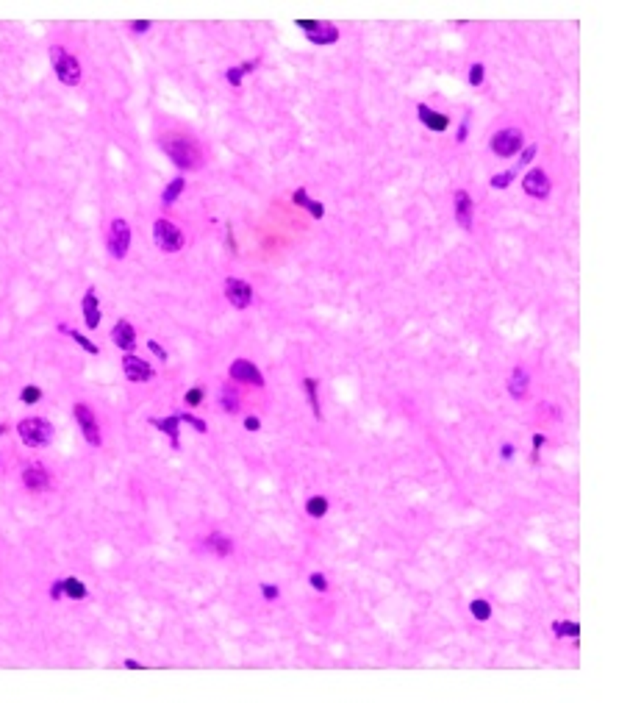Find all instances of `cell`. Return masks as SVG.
Listing matches in <instances>:
<instances>
[{
	"mask_svg": "<svg viewBox=\"0 0 630 703\" xmlns=\"http://www.w3.org/2000/svg\"><path fill=\"white\" fill-rule=\"evenodd\" d=\"M470 612H472L475 620L486 623V620L491 617V603H489V601H483V598H475L472 603H470Z\"/></svg>",
	"mask_w": 630,
	"mask_h": 703,
	"instance_id": "obj_29",
	"label": "cell"
},
{
	"mask_svg": "<svg viewBox=\"0 0 630 703\" xmlns=\"http://www.w3.org/2000/svg\"><path fill=\"white\" fill-rule=\"evenodd\" d=\"M522 189L531 195V198H536V200H545V198H550V178H547V172L542 170V167H533V170H528L525 172V178H522Z\"/></svg>",
	"mask_w": 630,
	"mask_h": 703,
	"instance_id": "obj_9",
	"label": "cell"
},
{
	"mask_svg": "<svg viewBox=\"0 0 630 703\" xmlns=\"http://www.w3.org/2000/svg\"><path fill=\"white\" fill-rule=\"evenodd\" d=\"M472 217H475L472 195H470L467 189H458V192H456V223H458L464 231H472Z\"/></svg>",
	"mask_w": 630,
	"mask_h": 703,
	"instance_id": "obj_14",
	"label": "cell"
},
{
	"mask_svg": "<svg viewBox=\"0 0 630 703\" xmlns=\"http://www.w3.org/2000/svg\"><path fill=\"white\" fill-rule=\"evenodd\" d=\"M62 589H64V595L73 598V601H83V598L89 595L86 587H83V581H78V578H62Z\"/></svg>",
	"mask_w": 630,
	"mask_h": 703,
	"instance_id": "obj_26",
	"label": "cell"
},
{
	"mask_svg": "<svg viewBox=\"0 0 630 703\" xmlns=\"http://www.w3.org/2000/svg\"><path fill=\"white\" fill-rule=\"evenodd\" d=\"M545 442H547L545 434H533V459H539V451L545 448Z\"/></svg>",
	"mask_w": 630,
	"mask_h": 703,
	"instance_id": "obj_41",
	"label": "cell"
},
{
	"mask_svg": "<svg viewBox=\"0 0 630 703\" xmlns=\"http://www.w3.org/2000/svg\"><path fill=\"white\" fill-rule=\"evenodd\" d=\"M20 400H22V403H28V406H34V403H39V400H42V390H39V387H34V384H28V387H22V392H20Z\"/></svg>",
	"mask_w": 630,
	"mask_h": 703,
	"instance_id": "obj_31",
	"label": "cell"
},
{
	"mask_svg": "<svg viewBox=\"0 0 630 703\" xmlns=\"http://www.w3.org/2000/svg\"><path fill=\"white\" fill-rule=\"evenodd\" d=\"M80 312H83V322H86V328H97L100 325V303H97V292L89 287L86 289V295H83V301H80Z\"/></svg>",
	"mask_w": 630,
	"mask_h": 703,
	"instance_id": "obj_18",
	"label": "cell"
},
{
	"mask_svg": "<svg viewBox=\"0 0 630 703\" xmlns=\"http://www.w3.org/2000/svg\"><path fill=\"white\" fill-rule=\"evenodd\" d=\"M261 64V59H253V62H244V64H239V67H228L225 70V81L231 83V86H241V81L247 73H253L255 67Z\"/></svg>",
	"mask_w": 630,
	"mask_h": 703,
	"instance_id": "obj_20",
	"label": "cell"
},
{
	"mask_svg": "<svg viewBox=\"0 0 630 703\" xmlns=\"http://www.w3.org/2000/svg\"><path fill=\"white\" fill-rule=\"evenodd\" d=\"M178 417H181V423H189L195 431H200V434H206L209 431V425L200 420V417H195V414H186V411H178Z\"/></svg>",
	"mask_w": 630,
	"mask_h": 703,
	"instance_id": "obj_32",
	"label": "cell"
},
{
	"mask_svg": "<svg viewBox=\"0 0 630 703\" xmlns=\"http://www.w3.org/2000/svg\"><path fill=\"white\" fill-rule=\"evenodd\" d=\"M244 428H247V431H258V428H261V420H258L255 414H250V417H244Z\"/></svg>",
	"mask_w": 630,
	"mask_h": 703,
	"instance_id": "obj_43",
	"label": "cell"
},
{
	"mask_svg": "<svg viewBox=\"0 0 630 703\" xmlns=\"http://www.w3.org/2000/svg\"><path fill=\"white\" fill-rule=\"evenodd\" d=\"M59 331H62V334H67V336H73V339L78 342L86 353H92V356H97V353H100V348H97L92 339H86V336H83L80 331H76V328H70V325H64V322H62V325H59Z\"/></svg>",
	"mask_w": 630,
	"mask_h": 703,
	"instance_id": "obj_25",
	"label": "cell"
},
{
	"mask_svg": "<svg viewBox=\"0 0 630 703\" xmlns=\"http://www.w3.org/2000/svg\"><path fill=\"white\" fill-rule=\"evenodd\" d=\"M122 373H125V378L134 381V384H145V381H150V378L156 376V370H153L145 359L134 356V353H125V356H122Z\"/></svg>",
	"mask_w": 630,
	"mask_h": 703,
	"instance_id": "obj_10",
	"label": "cell"
},
{
	"mask_svg": "<svg viewBox=\"0 0 630 703\" xmlns=\"http://www.w3.org/2000/svg\"><path fill=\"white\" fill-rule=\"evenodd\" d=\"M131 31H134V34H148V31H150V20H136V22H131Z\"/></svg>",
	"mask_w": 630,
	"mask_h": 703,
	"instance_id": "obj_40",
	"label": "cell"
},
{
	"mask_svg": "<svg viewBox=\"0 0 630 703\" xmlns=\"http://www.w3.org/2000/svg\"><path fill=\"white\" fill-rule=\"evenodd\" d=\"M528 387H531L528 370H525V367H514V370H511V378H508V395H511L514 400H522L525 392H528Z\"/></svg>",
	"mask_w": 630,
	"mask_h": 703,
	"instance_id": "obj_19",
	"label": "cell"
},
{
	"mask_svg": "<svg viewBox=\"0 0 630 703\" xmlns=\"http://www.w3.org/2000/svg\"><path fill=\"white\" fill-rule=\"evenodd\" d=\"M62 595H64V589H62V581H56V584L50 587V598H53V601H59Z\"/></svg>",
	"mask_w": 630,
	"mask_h": 703,
	"instance_id": "obj_44",
	"label": "cell"
},
{
	"mask_svg": "<svg viewBox=\"0 0 630 703\" xmlns=\"http://www.w3.org/2000/svg\"><path fill=\"white\" fill-rule=\"evenodd\" d=\"M552 634H555L558 639H564V636H572V639H578V634H580V625L572 623V620H555V623H552Z\"/></svg>",
	"mask_w": 630,
	"mask_h": 703,
	"instance_id": "obj_28",
	"label": "cell"
},
{
	"mask_svg": "<svg viewBox=\"0 0 630 703\" xmlns=\"http://www.w3.org/2000/svg\"><path fill=\"white\" fill-rule=\"evenodd\" d=\"M111 339L122 353H134V348H136V331H134V325L128 320H117V325L111 331Z\"/></svg>",
	"mask_w": 630,
	"mask_h": 703,
	"instance_id": "obj_15",
	"label": "cell"
},
{
	"mask_svg": "<svg viewBox=\"0 0 630 703\" xmlns=\"http://www.w3.org/2000/svg\"><path fill=\"white\" fill-rule=\"evenodd\" d=\"M150 425L158 428V431H164L167 437H169V445L178 451L181 448V417L178 414H169V417H153L150 420Z\"/></svg>",
	"mask_w": 630,
	"mask_h": 703,
	"instance_id": "obj_17",
	"label": "cell"
},
{
	"mask_svg": "<svg viewBox=\"0 0 630 703\" xmlns=\"http://www.w3.org/2000/svg\"><path fill=\"white\" fill-rule=\"evenodd\" d=\"M416 117H419V123L428 128V131H444L447 125H450V117L447 114H442V111H433L430 106H425V103H419L416 106Z\"/></svg>",
	"mask_w": 630,
	"mask_h": 703,
	"instance_id": "obj_16",
	"label": "cell"
},
{
	"mask_svg": "<svg viewBox=\"0 0 630 703\" xmlns=\"http://www.w3.org/2000/svg\"><path fill=\"white\" fill-rule=\"evenodd\" d=\"M456 139L458 142H467V120L461 123V128H458V134H456Z\"/></svg>",
	"mask_w": 630,
	"mask_h": 703,
	"instance_id": "obj_46",
	"label": "cell"
},
{
	"mask_svg": "<svg viewBox=\"0 0 630 703\" xmlns=\"http://www.w3.org/2000/svg\"><path fill=\"white\" fill-rule=\"evenodd\" d=\"M536 151H539V145H528V148L522 151V156H519V167H528V161H533Z\"/></svg>",
	"mask_w": 630,
	"mask_h": 703,
	"instance_id": "obj_39",
	"label": "cell"
},
{
	"mask_svg": "<svg viewBox=\"0 0 630 703\" xmlns=\"http://www.w3.org/2000/svg\"><path fill=\"white\" fill-rule=\"evenodd\" d=\"M309 584L314 587L316 592H328V578H325L322 573H312V575H309Z\"/></svg>",
	"mask_w": 630,
	"mask_h": 703,
	"instance_id": "obj_35",
	"label": "cell"
},
{
	"mask_svg": "<svg viewBox=\"0 0 630 703\" xmlns=\"http://www.w3.org/2000/svg\"><path fill=\"white\" fill-rule=\"evenodd\" d=\"M125 667H128V670H142V664L134 662V659H125Z\"/></svg>",
	"mask_w": 630,
	"mask_h": 703,
	"instance_id": "obj_48",
	"label": "cell"
},
{
	"mask_svg": "<svg viewBox=\"0 0 630 703\" xmlns=\"http://www.w3.org/2000/svg\"><path fill=\"white\" fill-rule=\"evenodd\" d=\"M483 79H486V67L480 62H475L472 67H470V86H480Z\"/></svg>",
	"mask_w": 630,
	"mask_h": 703,
	"instance_id": "obj_34",
	"label": "cell"
},
{
	"mask_svg": "<svg viewBox=\"0 0 630 703\" xmlns=\"http://www.w3.org/2000/svg\"><path fill=\"white\" fill-rule=\"evenodd\" d=\"M73 414H76V423H78L80 434H83V439L92 445V448H100V442H103V437H100V425H97V417H94V411L86 406V403H76L73 406Z\"/></svg>",
	"mask_w": 630,
	"mask_h": 703,
	"instance_id": "obj_8",
	"label": "cell"
},
{
	"mask_svg": "<svg viewBox=\"0 0 630 703\" xmlns=\"http://www.w3.org/2000/svg\"><path fill=\"white\" fill-rule=\"evenodd\" d=\"M17 434H20V439L28 448H48L53 442V425L45 417H25V420H20Z\"/></svg>",
	"mask_w": 630,
	"mask_h": 703,
	"instance_id": "obj_2",
	"label": "cell"
},
{
	"mask_svg": "<svg viewBox=\"0 0 630 703\" xmlns=\"http://www.w3.org/2000/svg\"><path fill=\"white\" fill-rule=\"evenodd\" d=\"M220 406L228 411V414H237L239 406H241V397H239V392L228 384V387H223L220 390Z\"/></svg>",
	"mask_w": 630,
	"mask_h": 703,
	"instance_id": "obj_23",
	"label": "cell"
},
{
	"mask_svg": "<svg viewBox=\"0 0 630 703\" xmlns=\"http://www.w3.org/2000/svg\"><path fill=\"white\" fill-rule=\"evenodd\" d=\"M228 247H231V253H237V239H234V228L228 226Z\"/></svg>",
	"mask_w": 630,
	"mask_h": 703,
	"instance_id": "obj_47",
	"label": "cell"
},
{
	"mask_svg": "<svg viewBox=\"0 0 630 703\" xmlns=\"http://www.w3.org/2000/svg\"><path fill=\"white\" fill-rule=\"evenodd\" d=\"M183 189H186V178H183V175L172 178V181L167 184V189L161 192V203H164V206H172V203L181 198V192H183Z\"/></svg>",
	"mask_w": 630,
	"mask_h": 703,
	"instance_id": "obj_22",
	"label": "cell"
},
{
	"mask_svg": "<svg viewBox=\"0 0 630 703\" xmlns=\"http://www.w3.org/2000/svg\"><path fill=\"white\" fill-rule=\"evenodd\" d=\"M500 456H503L505 462H508V459H514V445H503V448H500Z\"/></svg>",
	"mask_w": 630,
	"mask_h": 703,
	"instance_id": "obj_45",
	"label": "cell"
},
{
	"mask_svg": "<svg viewBox=\"0 0 630 703\" xmlns=\"http://www.w3.org/2000/svg\"><path fill=\"white\" fill-rule=\"evenodd\" d=\"M161 151L169 156V161H172L178 170H197L200 161H203L197 142H192L189 137H181V134L164 137V139H161Z\"/></svg>",
	"mask_w": 630,
	"mask_h": 703,
	"instance_id": "obj_1",
	"label": "cell"
},
{
	"mask_svg": "<svg viewBox=\"0 0 630 703\" xmlns=\"http://www.w3.org/2000/svg\"><path fill=\"white\" fill-rule=\"evenodd\" d=\"M203 397H206V390H203V387H192V390L183 395L186 406H200V403H203Z\"/></svg>",
	"mask_w": 630,
	"mask_h": 703,
	"instance_id": "obj_33",
	"label": "cell"
},
{
	"mask_svg": "<svg viewBox=\"0 0 630 703\" xmlns=\"http://www.w3.org/2000/svg\"><path fill=\"white\" fill-rule=\"evenodd\" d=\"M50 62H53V70H56V79L67 86H78L80 83V64L78 59L73 53H67L62 45H53L50 48Z\"/></svg>",
	"mask_w": 630,
	"mask_h": 703,
	"instance_id": "obj_3",
	"label": "cell"
},
{
	"mask_svg": "<svg viewBox=\"0 0 630 703\" xmlns=\"http://www.w3.org/2000/svg\"><path fill=\"white\" fill-rule=\"evenodd\" d=\"M522 145H525V137H522L519 128H500V131L491 137V142H489L491 153L497 158H511L514 153L522 151Z\"/></svg>",
	"mask_w": 630,
	"mask_h": 703,
	"instance_id": "obj_4",
	"label": "cell"
},
{
	"mask_svg": "<svg viewBox=\"0 0 630 703\" xmlns=\"http://www.w3.org/2000/svg\"><path fill=\"white\" fill-rule=\"evenodd\" d=\"M292 200H295V206H303V209H306V203H309V200H312V195H309V192H306V189H303V186H300V189H295V195H292Z\"/></svg>",
	"mask_w": 630,
	"mask_h": 703,
	"instance_id": "obj_38",
	"label": "cell"
},
{
	"mask_svg": "<svg viewBox=\"0 0 630 703\" xmlns=\"http://www.w3.org/2000/svg\"><path fill=\"white\" fill-rule=\"evenodd\" d=\"M306 512H309V517H314V520L325 517V514H328V498H325V495L309 498V500H306Z\"/></svg>",
	"mask_w": 630,
	"mask_h": 703,
	"instance_id": "obj_27",
	"label": "cell"
},
{
	"mask_svg": "<svg viewBox=\"0 0 630 703\" xmlns=\"http://www.w3.org/2000/svg\"><path fill=\"white\" fill-rule=\"evenodd\" d=\"M3 434H6V425H3V423H0V437H3Z\"/></svg>",
	"mask_w": 630,
	"mask_h": 703,
	"instance_id": "obj_49",
	"label": "cell"
},
{
	"mask_svg": "<svg viewBox=\"0 0 630 703\" xmlns=\"http://www.w3.org/2000/svg\"><path fill=\"white\" fill-rule=\"evenodd\" d=\"M306 209L312 212V217H314V220H322V217H325V206H322L319 200H309V203H306Z\"/></svg>",
	"mask_w": 630,
	"mask_h": 703,
	"instance_id": "obj_37",
	"label": "cell"
},
{
	"mask_svg": "<svg viewBox=\"0 0 630 703\" xmlns=\"http://www.w3.org/2000/svg\"><path fill=\"white\" fill-rule=\"evenodd\" d=\"M514 175H517V170L497 172V175H491V186H494V189H508V186H511V181H514Z\"/></svg>",
	"mask_w": 630,
	"mask_h": 703,
	"instance_id": "obj_30",
	"label": "cell"
},
{
	"mask_svg": "<svg viewBox=\"0 0 630 703\" xmlns=\"http://www.w3.org/2000/svg\"><path fill=\"white\" fill-rule=\"evenodd\" d=\"M148 348H150V350L156 353V356H158V359H161V362H167V359H169V356H167V350H164V348L158 345L156 339H150V342H148Z\"/></svg>",
	"mask_w": 630,
	"mask_h": 703,
	"instance_id": "obj_42",
	"label": "cell"
},
{
	"mask_svg": "<svg viewBox=\"0 0 630 703\" xmlns=\"http://www.w3.org/2000/svg\"><path fill=\"white\" fill-rule=\"evenodd\" d=\"M261 595H264V601H278V598H281V589H278L275 584H261Z\"/></svg>",
	"mask_w": 630,
	"mask_h": 703,
	"instance_id": "obj_36",
	"label": "cell"
},
{
	"mask_svg": "<svg viewBox=\"0 0 630 703\" xmlns=\"http://www.w3.org/2000/svg\"><path fill=\"white\" fill-rule=\"evenodd\" d=\"M206 547L211 550V553H217V556H231L234 553V542L225 537V534H220V531H214V534H209V540H206Z\"/></svg>",
	"mask_w": 630,
	"mask_h": 703,
	"instance_id": "obj_21",
	"label": "cell"
},
{
	"mask_svg": "<svg viewBox=\"0 0 630 703\" xmlns=\"http://www.w3.org/2000/svg\"><path fill=\"white\" fill-rule=\"evenodd\" d=\"M295 25L306 34V39L312 45H333L339 42V28L333 22H322V20H295Z\"/></svg>",
	"mask_w": 630,
	"mask_h": 703,
	"instance_id": "obj_5",
	"label": "cell"
},
{
	"mask_svg": "<svg viewBox=\"0 0 630 703\" xmlns=\"http://www.w3.org/2000/svg\"><path fill=\"white\" fill-rule=\"evenodd\" d=\"M153 239H156V245L164 250V253H178L181 247H183V231L175 226V223H169V220H156L153 223Z\"/></svg>",
	"mask_w": 630,
	"mask_h": 703,
	"instance_id": "obj_7",
	"label": "cell"
},
{
	"mask_svg": "<svg viewBox=\"0 0 630 703\" xmlns=\"http://www.w3.org/2000/svg\"><path fill=\"white\" fill-rule=\"evenodd\" d=\"M319 384H316V378H303V392H306V397H309V403H312V411H314L316 420H322V406H319Z\"/></svg>",
	"mask_w": 630,
	"mask_h": 703,
	"instance_id": "obj_24",
	"label": "cell"
},
{
	"mask_svg": "<svg viewBox=\"0 0 630 703\" xmlns=\"http://www.w3.org/2000/svg\"><path fill=\"white\" fill-rule=\"evenodd\" d=\"M225 298L234 309H247L253 303V287L244 278H225Z\"/></svg>",
	"mask_w": 630,
	"mask_h": 703,
	"instance_id": "obj_12",
	"label": "cell"
},
{
	"mask_svg": "<svg viewBox=\"0 0 630 703\" xmlns=\"http://www.w3.org/2000/svg\"><path fill=\"white\" fill-rule=\"evenodd\" d=\"M106 247H108L111 259H125L128 256V250H131V226L122 217L111 220L108 236H106Z\"/></svg>",
	"mask_w": 630,
	"mask_h": 703,
	"instance_id": "obj_6",
	"label": "cell"
},
{
	"mask_svg": "<svg viewBox=\"0 0 630 703\" xmlns=\"http://www.w3.org/2000/svg\"><path fill=\"white\" fill-rule=\"evenodd\" d=\"M228 376H231V381H237V384L264 387V376H261V370H258L253 362H247V359H237V362L228 367Z\"/></svg>",
	"mask_w": 630,
	"mask_h": 703,
	"instance_id": "obj_11",
	"label": "cell"
},
{
	"mask_svg": "<svg viewBox=\"0 0 630 703\" xmlns=\"http://www.w3.org/2000/svg\"><path fill=\"white\" fill-rule=\"evenodd\" d=\"M22 484L31 492H45L50 486V472L45 470V465L34 462V465H28V467L22 470Z\"/></svg>",
	"mask_w": 630,
	"mask_h": 703,
	"instance_id": "obj_13",
	"label": "cell"
}]
</instances>
